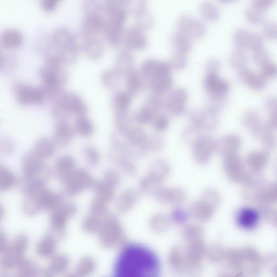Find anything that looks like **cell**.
Returning a JSON list of instances; mask_svg holds the SVG:
<instances>
[{"label": "cell", "instance_id": "cell-2", "mask_svg": "<svg viewBox=\"0 0 277 277\" xmlns=\"http://www.w3.org/2000/svg\"><path fill=\"white\" fill-rule=\"evenodd\" d=\"M257 222V216L255 213L250 211L242 213L239 218V223L243 228L250 229L255 226Z\"/></svg>", "mask_w": 277, "mask_h": 277}, {"label": "cell", "instance_id": "cell-3", "mask_svg": "<svg viewBox=\"0 0 277 277\" xmlns=\"http://www.w3.org/2000/svg\"><path fill=\"white\" fill-rule=\"evenodd\" d=\"M51 145H50L48 143L47 144L46 147H45L44 148V149H53V148L51 147V146H50ZM40 149H40V150H38V149H37V150H38V151H40V152L41 153H42L43 151V148H42V147L41 146V147L40 148ZM51 151H53V150H51V149H44V152L45 153H48V154H50L51 152Z\"/></svg>", "mask_w": 277, "mask_h": 277}, {"label": "cell", "instance_id": "cell-1", "mask_svg": "<svg viewBox=\"0 0 277 277\" xmlns=\"http://www.w3.org/2000/svg\"><path fill=\"white\" fill-rule=\"evenodd\" d=\"M122 277H159L160 263L154 253L146 247L134 245L123 253Z\"/></svg>", "mask_w": 277, "mask_h": 277}]
</instances>
